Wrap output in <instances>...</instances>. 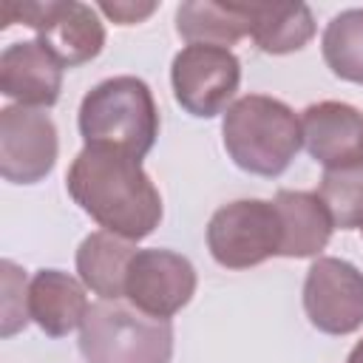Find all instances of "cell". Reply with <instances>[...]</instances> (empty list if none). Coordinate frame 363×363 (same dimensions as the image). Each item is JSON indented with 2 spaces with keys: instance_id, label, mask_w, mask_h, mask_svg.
Returning a JSON list of instances; mask_svg holds the SVG:
<instances>
[{
  "instance_id": "1",
  "label": "cell",
  "mask_w": 363,
  "mask_h": 363,
  "mask_svg": "<svg viewBox=\"0 0 363 363\" xmlns=\"http://www.w3.org/2000/svg\"><path fill=\"white\" fill-rule=\"evenodd\" d=\"M65 187L82 213L128 241L147 238L164 213L162 196L145 173L142 159L125 150L85 145L65 173Z\"/></svg>"
},
{
  "instance_id": "2",
  "label": "cell",
  "mask_w": 363,
  "mask_h": 363,
  "mask_svg": "<svg viewBox=\"0 0 363 363\" xmlns=\"http://www.w3.org/2000/svg\"><path fill=\"white\" fill-rule=\"evenodd\" d=\"M221 136L235 167L267 179L281 176L303 145L301 116L286 102L264 94L238 96L221 119Z\"/></svg>"
},
{
  "instance_id": "3",
  "label": "cell",
  "mask_w": 363,
  "mask_h": 363,
  "mask_svg": "<svg viewBox=\"0 0 363 363\" xmlns=\"http://www.w3.org/2000/svg\"><path fill=\"white\" fill-rule=\"evenodd\" d=\"M79 136L85 145L147 156L159 136V108L145 79L122 74L96 82L79 102Z\"/></svg>"
},
{
  "instance_id": "4",
  "label": "cell",
  "mask_w": 363,
  "mask_h": 363,
  "mask_svg": "<svg viewBox=\"0 0 363 363\" xmlns=\"http://www.w3.org/2000/svg\"><path fill=\"white\" fill-rule=\"evenodd\" d=\"M85 363H170L173 326L122 301L91 303L79 326Z\"/></svg>"
},
{
  "instance_id": "5",
  "label": "cell",
  "mask_w": 363,
  "mask_h": 363,
  "mask_svg": "<svg viewBox=\"0 0 363 363\" xmlns=\"http://www.w3.org/2000/svg\"><path fill=\"white\" fill-rule=\"evenodd\" d=\"M23 23L37 31V40L60 60L62 68H77L99 57L105 45V26L96 11L77 0H45V3H3V28Z\"/></svg>"
},
{
  "instance_id": "6",
  "label": "cell",
  "mask_w": 363,
  "mask_h": 363,
  "mask_svg": "<svg viewBox=\"0 0 363 363\" xmlns=\"http://www.w3.org/2000/svg\"><path fill=\"white\" fill-rule=\"evenodd\" d=\"M207 250L224 269H250L281 255V218L272 201L235 199L207 221Z\"/></svg>"
},
{
  "instance_id": "7",
  "label": "cell",
  "mask_w": 363,
  "mask_h": 363,
  "mask_svg": "<svg viewBox=\"0 0 363 363\" xmlns=\"http://www.w3.org/2000/svg\"><path fill=\"white\" fill-rule=\"evenodd\" d=\"M241 82V62L230 48L190 43L170 62L176 102L199 119H213L233 99Z\"/></svg>"
},
{
  "instance_id": "8",
  "label": "cell",
  "mask_w": 363,
  "mask_h": 363,
  "mask_svg": "<svg viewBox=\"0 0 363 363\" xmlns=\"http://www.w3.org/2000/svg\"><path fill=\"white\" fill-rule=\"evenodd\" d=\"M303 312L323 335H352L363 326V272L343 258L318 255L303 278Z\"/></svg>"
},
{
  "instance_id": "9",
  "label": "cell",
  "mask_w": 363,
  "mask_h": 363,
  "mask_svg": "<svg viewBox=\"0 0 363 363\" xmlns=\"http://www.w3.org/2000/svg\"><path fill=\"white\" fill-rule=\"evenodd\" d=\"M57 125L43 108L6 105L0 111V176L11 184H37L57 164Z\"/></svg>"
},
{
  "instance_id": "10",
  "label": "cell",
  "mask_w": 363,
  "mask_h": 363,
  "mask_svg": "<svg viewBox=\"0 0 363 363\" xmlns=\"http://www.w3.org/2000/svg\"><path fill=\"white\" fill-rule=\"evenodd\" d=\"M196 269L190 258L173 250H136L125 278V298L150 318L170 320L196 295Z\"/></svg>"
},
{
  "instance_id": "11",
  "label": "cell",
  "mask_w": 363,
  "mask_h": 363,
  "mask_svg": "<svg viewBox=\"0 0 363 363\" xmlns=\"http://www.w3.org/2000/svg\"><path fill=\"white\" fill-rule=\"evenodd\" d=\"M62 91V65L40 40H20L0 54V94L26 108H51Z\"/></svg>"
},
{
  "instance_id": "12",
  "label": "cell",
  "mask_w": 363,
  "mask_h": 363,
  "mask_svg": "<svg viewBox=\"0 0 363 363\" xmlns=\"http://www.w3.org/2000/svg\"><path fill=\"white\" fill-rule=\"evenodd\" d=\"M301 133L309 156L326 170L343 167L360 159L363 113L349 102H312L301 113Z\"/></svg>"
},
{
  "instance_id": "13",
  "label": "cell",
  "mask_w": 363,
  "mask_h": 363,
  "mask_svg": "<svg viewBox=\"0 0 363 363\" xmlns=\"http://www.w3.org/2000/svg\"><path fill=\"white\" fill-rule=\"evenodd\" d=\"M91 303L85 284L62 269H37L28 284V315L48 337H65L82 326Z\"/></svg>"
},
{
  "instance_id": "14",
  "label": "cell",
  "mask_w": 363,
  "mask_h": 363,
  "mask_svg": "<svg viewBox=\"0 0 363 363\" xmlns=\"http://www.w3.org/2000/svg\"><path fill=\"white\" fill-rule=\"evenodd\" d=\"M281 218V258H315L332 238V218L318 193L278 190L272 199Z\"/></svg>"
},
{
  "instance_id": "15",
  "label": "cell",
  "mask_w": 363,
  "mask_h": 363,
  "mask_svg": "<svg viewBox=\"0 0 363 363\" xmlns=\"http://www.w3.org/2000/svg\"><path fill=\"white\" fill-rule=\"evenodd\" d=\"M136 255V241L119 238L108 230H96L82 238L77 250V272L85 289L99 295V301H122L130 258Z\"/></svg>"
},
{
  "instance_id": "16",
  "label": "cell",
  "mask_w": 363,
  "mask_h": 363,
  "mask_svg": "<svg viewBox=\"0 0 363 363\" xmlns=\"http://www.w3.org/2000/svg\"><path fill=\"white\" fill-rule=\"evenodd\" d=\"M247 34L264 54L301 51L315 37V17L306 3H241Z\"/></svg>"
},
{
  "instance_id": "17",
  "label": "cell",
  "mask_w": 363,
  "mask_h": 363,
  "mask_svg": "<svg viewBox=\"0 0 363 363\" xmlns=\"http://www.w3.org/2000/svg\"><path fill=\"white\" fill-rule=\"evenodd\" d=\"M176 31L182 40L230 48L247 37V17L241 3H213V0H187L176 9Z\"/></svg>"
},
{
  "instance_id": "18",
  "label": "cell",
  "mask_w": 363,
  "mask_h": 363,
  "mask_svg": "<svg viewBox=\"0 0 363 363\" xmlns=\"http://www.w3.org/2000/svg\"><path fill=\"white\" fill-rule=\"evenodd\" d=\"M320 51L335 77L363 85V9L335 14L323 28Z\"/></svg>"
},
{
  "instance_id": "19",
  "label": "cell",
  "mask_w": 363,
  "mask_h": 363,
  "mask_svg": "<svg viewBox=\"0 0 363 363\" xmlns=\"http://www.w3.org/2000/svg\"><path fill=\"white\" fill-rule=\"evenodd\" d=\"M318 196L337 230L363 227V162L323 170Z\"/></svg>"
},
{
  "instance_id": "20",
  "label": "cell",
  "mask_w": 363,
  "mask_h": 363,
  "mask_svg": "<svg viewBox=\"0 0 363 363\" xmlns=\"http://www.w3.org/2000/svg\"><path fill=\"white\" fill-rule=\"evenodd\" d=\"M3 326L0 335L11 337L20 329H26L28 323V286H26V275L14 261H3Z\"/></svg>"
},
{
  "instance_id": "21",
  "label": "cell",
  "mask_w": 363,
  "mask_h": 363,
  "mask_svg": "<svg viewBox=\"0 0 363 363\" xmlns=\"http://www.w3.org/2000/svg\"><path fill=\"white\" fill-rule=\"evenodd\" d=\"M99 11L108 14L113 23L119 26H133V23H142L147 14L156 11V3H99Z\"/></svg>"
},
{
  "instance_id": "22",
  "label": "cell",
  "mask_w": 363,
  "mask_h": 363,
  "mask_svg": "<svg viewBox=\"0 0 363 363\" xmlns=\"http://www.w3.org/2000/svg\"><path fill=\"white\" fill-rule=\"evenodd\" d=\"M346 363H363V337H360V340L352 346V352H349Z\"/></svg>"
},
{
  "instance_id": "23",
  "label": "cell",
  "mask_w": 363,
  "mask_h": 363,
  "mask_svg": "<svg viewBox=\"0 0 363 363\" xmlns=\"http://www.w3.org/2000/svg\"><path fill=\"white\" fill-rule=\"evenodd\" d=\"M360 162H363V145H360Z\"/></svg>"
},
{
  "instance_id": "24",
  "label": "cell",
  "mask_w": 363,
  "mask_h": 363,
  "mask_svg": "<svg viewBox=\"0 0 363 363\" xmlns=\"http://www.w3.org/2000/svg\"><path fill=\"white\" fill-rule=\"evenodd\" d=\"M360 230H363V227H360Z\"/></svg>"
}]
</instances>
